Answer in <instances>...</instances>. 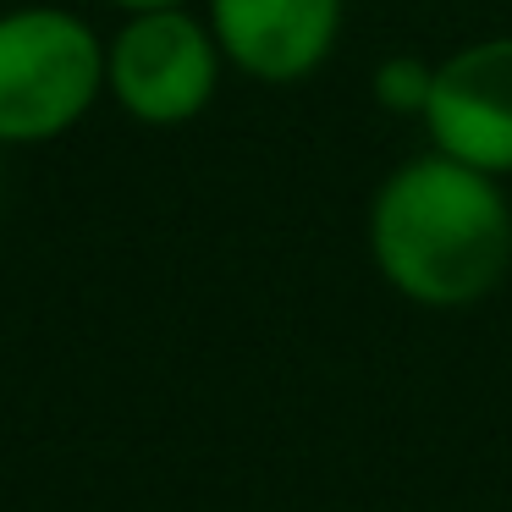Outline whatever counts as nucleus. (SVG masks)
Returning <instances> with one entry per match:
<instances>
[{"instance_id":"obj_3","label":"nucleus","mask_w":512,"mask_h":512,"mask_svg":"<svg viewBox=\"0 0 512 512\" xmlns=\"http://www.w3.org/2000/svg\"><path fill=\"white\" fill-rule=\"evenodd\" d=\"M221 61L226 56L215 45V28H204L182 6L127 12L122 34L105 45V89L138 122L177 127L215 100Z\"/></svg>"},{"instance_id":"obj_4","label":"nucleus","mask_w":512,"mask_h":512,"mask_svg":"<svg viewBox=\"0 0 512 512\" xmlns=\"http://www.w3.org/2000/svg\"><path fill=\"white\" fill-rule=\"evenodd\" d=\"M424 127L441 155L512 177V34L463 45L435 67Z\"/></svg>"},{"instance_id":"obj_5","label":"nucleus","mask_w":512,"mask_h":512,"mask_svg":"<svg viewBox=\"0 0 512 512\" xmlns=\"http://www.w3.org/2000/svg\"><path fill=\"white\" fill-rule=\"evenodd\" d=\"M221 56L259 83H298L331 56L342 0H210Z\"/></svg>"},{"instance_id":"obj_2","label":"nucleus","mask_w":512,"mask_h":512,"mask_svg":"<svg viewBox=\"0 0 512 512\" xmlns=\"http://www.w3.org/2000/svg\"><path fill=\"white\" fill-rule=\"evenodd\" d=\"M105 89V45L61 6L0 17V144H50Z\"/></svg>"},{"instance_id":"obj_6","label":"nucleus","mask_w":512,"mask_h":512,"mask_svg":"<svg viewBox=\"0 0 512 512\" xmlns=\"http://www.w3.org/2000/svg\"><path fill=\"white\" fill-rule=\"evenodd\" d=\"M430 89H435V67H424V61H413V56H391L386 67L375 72V100L397 116H424Z\"/></svg>"},{"instance_id":"obj_7","label":"nucleus","mask_w":512,"mask_h":512,"mask_svg":"<svg viewBox=\"0 0 512 512\" xmlns=\"http://www.w3.org/2000/svg\"><path fill=\"white\" fill-rule=\"evenodd\" d=\"M122 12H160V6H182V0H111Z\"/></svg>"},{"instance_id":"obj_1","label":"nucleus","mask_w":512,"mask_h":512,"mask_svg":"<svg viewBox=\"0 0 512 512\" xmlns=\"http://www.w3.org/2000/svg\"><path fill=\"white\" fill-rule=\"evenodd\" d=\"M369 254L408 303L468 309L490 298L512 265L507 193L490 171L430 149L380 182L369 210Z\"/></svg>"}]
</instances>
